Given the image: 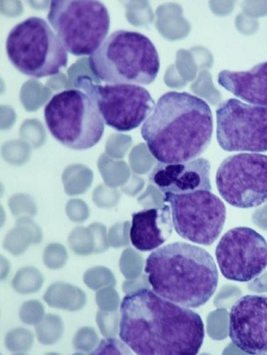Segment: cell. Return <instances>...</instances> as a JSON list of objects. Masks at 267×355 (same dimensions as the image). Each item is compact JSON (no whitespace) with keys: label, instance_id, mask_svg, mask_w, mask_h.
Listing matches in <instances>:
<instances>
[{"label":"cell","instance_id":"30bf717a","mask_svg":"<svg viewBox=\"0 0 267 355\" xmlns=\"http://www.w3.org/2000/svg\"><path fill=\"white\" fill-rule=\"evenodd\" d=\"M220 196L238 209H253L267 202V156L243 153L223 160L216 175Z\"/></svg>","mask_w":267,"mask_h":355},{"label":"cell","instance_id":"8992f818","mask_svg":"<svg viewBox=\"0 0 267 355\" xmlns=\"http://www.w3.org/2000/svg\"><path fill=\"white\" fill-rule=\"evenodd\" d=\"M46 127L53 138L69 149L89 150L105 133V121L84 91L67 89L53 96L44 109Z\"/></svg>","mask_w":267,"mask_h":355},{"label":"cell","instance_id":"9c48e42d","mask_svg":"<svg viewBox=\"0 0 267 355\" xmlns=\"http://www.w3.org/2000/svg\"><path fill=\"white\" fill-rule=\"evenodd\" d=\"M163 202L171 206L173 226L179 236L204 246L218 240L224 228L226 207L212 191L166 193Z\"/></svg>","mask_w":267,"mask_h":355},{"label":"cell","instance_id":"52a82bcc","mask_svg":"<svg viewBox=\"0 0 267 355\" xmlns=\"http://www.w3.org/2000/svg\"><path fill=\"white\" fill-rule=\"evenodd\" d=\"M48 21L66 51L75 56L93 55L111 26L108 9L94 0L50 2Z\"/></svg>","mask_w":267,"mask_h":355},{"label":"cell","instance_id":"3957f363","mask_svg":"<svg viewBox=\"0 0 267 355\" xmlns=\"http://www.w3.org/2000/svg\"><path fill=\"white\" fill-rule=\"evenodd\" d=\"M144 271L156 294L187 308L204 306L218 285V267L212 254L180 241L153 250Z\"/></svg>","mask_w":267,"mask_h":355},{"label":"cell","instance_id":"5b68a950","mask_svg":"<svg viewBox=\"0 0 267 355\" xmlns=\"http://www.w3.org/2000/svg\"><path fill=\"white\" fill-rule=\"evenodd\" d=\"M6 50L11 64L33 78L58 74L68 64L61 40L48 21L37 17L27 18L9 31Z\"/></svg>","mask_w":267,"mask_h":355},{"label":"cell","instance_id":"9a60e30c","mask_svg":"<svg viewBox=\"0 0 267 355\" xmlns=\"http://www.w3.org/2000/svg\"><path fill=\"white\" fill-rule=\"evenodd\" d=\"M171 206L144 209L132 215L130 238L137 250L153 251L164 244L172 234Z\"/></svg>","mask_w":267,"mask_h":355},{"label":"cell","instance_id":"2e32d148","mask_svg":"<svg viewBox=\"0 0 267 355\" xmlns=\"http://www.w3.org/2000/svg\"><path fill=\"white\" fill-rule=\"evenodd\" d=\"M218 84L251 105L267 107V62L247 71H222Z\"/></svg>","mask_w":267,"mask_h":355},{"label":"cell","instance_id":"277c9868","mask_svg":"<svg viewBox=\"0 0 267 355\" xmlns=\"http://www.w3.org/2000/svg\"><path fill=\"white\" fill-rule=\"evenodd\" d=\"M89 62L93 74L106 84L149 85L160 68L159 53L152 40L125 30L107 37Z\"/></svg>","mask_w":267,"mask_h":355},{"label":"cell","instance_id":"7a4b0ae2","mask_svg":"<svg viewBox=\"0 0 267 355\" xmlns=\"http://www.w3.org/2000/svg\"><path fill=\"white\" fill-rule=\"evenodd\" d=\"M214 119L208 103L187 92L160 97L141 135L158 162L172 164L198 159L212 143Z\"/></svg>","mask_w":267,"mask_h":355},{"label":"cell","instance_id":"4fadbf2b","mask_svg":"<svg viewBox=\"0 0 267 355\" xmlns=\"http://www.w3.org/2000/svg\"><path fill=\"white\" fill-rule=\"evenodd\" d=\"M229 337L244 353H267L266 296L247 295L235 302L229 316Z\"/></svg>","mask_w":267,"mask_h":355},{"label":"cell","instance_id":"ba28073f","mask_svg":"<svg viewBox=\"0 0 267 355\" xmlns=\"http://www.w3.org/2000/svg\"><path fill=\"white\" fill-rule=\"evenodd\" d=\"M95 103L103 121L119 132L136 130L146 121L156 103L146 87L135 84H98L87 76L75 80Z\"/></svg>","mask_w":267,"mask_h":355},{"label":"cell","instance_id":"7c38bea8","mask_svg":"<svg viewBox=\"0 0 267 355\" xmlns=\"http://www.w3.org/2000/svg\"><path fill=\"white\" fill-rule=\"evenodd\" d=\"M216 257L225 279L239 282L253 281L267 267V241L252 228H232L220 239Z\"/></svg>","mask_w":267,"mask_h":355},{"label":"cell","instance_id":"8fae6325","mask_svg":"<svg viewBox=\"0 0 267 355\" xmlns=\"http://www.w3.org/2000/svg\"><path fill=\"white\" fill-rule=\"evenodd\" d=\"M216 139L225 152H267V107L231 98L216 110Z\"/></svg>","mask_w":267,"mask_h":355},{"label":"cell","instance_id":"6da1fadb","mask_svg":"<svg viewBox=\"0 0 267 355\" xmlns=\"http://www.w3.org/2000/svg\"><path fill=\"white\" fill-rule=\"evenodd\" d=\"M119 337L140 355H196L205 338L202 317L148 288L125 296Z\"/></svg>","mask_w":267,"mask_h":355},{"label":"cell","instance_id":"5bb4252c","mask_svg":"<svg viewBox=\"0 0 267 355\" xmlns=\"http://www.w3.org/2000/svg\"><path fill=\"white\" fill-rule=\"evenodd\" d=\"M210 171V162L203 158L172 164L159 162L150 172L149 180L163 194L212 191Z\"/></svg>","mask_w":267,"mask_h":355}]
</instances>
